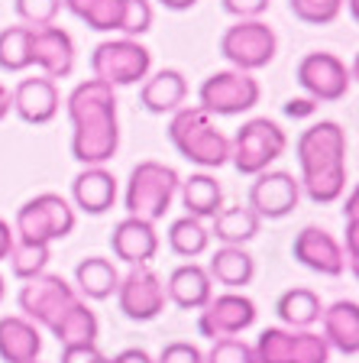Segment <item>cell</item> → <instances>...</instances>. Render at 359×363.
Here are the masks:
<instances>
[{"label":"cell","mask_w":359,"mask_h":363,"mask_svg":"<svg viewBox=\"0 0 359 363\" xmlns=\"http://www.w3.org/2000/svg\"><path fill=\"white\" fill-rule=\"evenodd\" d=\"M113 363H156L149 357V350H142V347H127V350H120L117 357H113Z\"/></svg>","instance_id":"obj_41"},{"label":"cell","mask_w":359,"mask_h":363,"mask_svg":"<svg viewBox=\"0 0 359 363\" xmlns=\"http://www.w3.org/2000/svg\"><path fill=\"white\" fill-rule=\"evenodd\" d=\"M36 363H39V360H36Z\"/></svg>","instance_id":"obj_48"},{"label":"cell","mask_w":359,"mask_h":363,"mask_svg":"<svg viewBox=\"0 0 359 363\" xmlns=\"http://www.w3.org/2000/svg\"><path fill=\"white\" fill-rule=\"evenodd\" d=\"M94 363H113V357H104V354H101V357H98V360H94Z\"/></svg>","instance_id":"obj_46"},{"label":"cell","mask_w":359,"mask_h":363,"mask_svg":"<svg viewBox=\"0 0 359 363\" xmlns=\"http://www.w3.org/2000/svg\"><path fill=\"white\" fill-rule=\"evenodd\" d=\"M156 363H204V354H201V347L188 344V340H172V344L162 347Z\"/></svg>","instance_id":"obj_38"},{"label":"cell","mask_w":359,"mask_h":363,"mask_svg":"<svg viewBox=\"0 0 359 363\" xmlns=\"http://www.w3.org/2000/svg\"><path fill=\"white\" fill-rule=\"evenodd\" d=\"M282 363H330V347L324 334L311 331H292L288 328V340H285V357Z\"/></svg>","instance_id":"obj_33"},{"label":"cell","mask_w":359,"mask_h":363,"mask_svg":"<svg viewBox=\"0 0 359 363\" xmlns=\"http://www.w3.org/2000/svg\"><path fill=\"white\" fill-rule=\"evenodd\" d=\"M288 7L304 26H330L343 10V0H288Z\"/></svg>","instance_id":"obj_35"},{"label":"cell","mask_w":359,"mask_h":363,"mask_svg":"<svg viewBox=\"0 0 359 363\" xmlns=\"http://www.w3.org/2000/svg\"><path fill=\"white\" fill-rule=\"evenodd\" d=\"M30 65L45 78H68L75 72V39L62 26H30Z\"/></svg>","instance_id":"obj_17"},{"label":"cell","mask_w":359,"mask_h":363,"mask_svg":"<svg viewBox=\"0 0 359 363\" xmlns=\"http://www.w3.org/2000/svg\"><path fill=\"white\" fill-rule=\"evenodd\" d=\"M13 240H16V237H13V227L0 218V259L10 257V247H13Z\"/></svg>","instance_id":"obj_43"},{"label":"cell","mask_w":359,"mask_h":363,"mask_svg":"<svg viewBox=\"0 0 359 363\" xmlns=\"http://www.w3.org/2000/svg\"><path fill=\"white\" fill-rule=\"evenodd\" d=\"M204 363H256V354H253V344H246V340L220 337L204 354Z\"/></svg>","instance_id":"obj_37"},{"label":"cell","mask_w":359,"mask_h":363,"mask_svg":"<svg viewBox=\"0 0 359 363\" xmlns=\"http://www.w3.org/2000/svg\"><path fill=\"white\" fill-rule=\"evenodd\" d=\"M256 302L243 292H220L210 295V302L198 315V334L210 340L220 337H239V334L253 328L256 321Z\"/></svg>","instance_id":"obj_14"},{"label":"cell","mask_w":359,"mask_h":363,"mask_svg":"<svg viewBox=\"0 0 359 363\" xmlns=\"http://www.w3.org/2000/svg\"><path fill=\"white\" fill-rule=\"evenodd\" d=\"M49 331H52V337L59 340L62 347H75V344H98L101 325H98V315L91 311V305L84 298H78Z\"/></svg>","instance_id":"obj_30"},{"label":"cell","mask_w":359,"mask_h":363,"mask_svg":"<svg viewBox=\"0 0 359 363\" xmlns=\"http://www.w3.org/2000/svg\"><path fill=\"white\" fill-rule=\"evenodd\" d=\"M321 311H324L321 295L304 286L285 289L275 302V315H278V321H282V328H292V331H304V328L317 325V321H321Z\"/></svg>","instance_id":"obj_29"},{"label":"cell","mask_w":359,"mask_h":363,"mask_svg":"<svg viewBox=\"0 0 359 363\" xmlns=\"http://www.w3.org/2000/svg\"><path fill=\"white\" fill-rule=\"evenodd\" d=\"M165 10H175V13H181V10H191L198 4V0H159Z\"/></svg>","instance_id":"obj_45"},{"label":"cell","mask_w":359,"mask_h":363,"mask_svg":"<svg viewBox=\"0 0 359 363\" xmlns=\"http://www.w3.org/2000/svg\"><path fill=\"white\" fill-rule=\"evenodd\" d=\"M272 0H220L224 13L237 16V20H259L266 10H269Z\"/></svg>","instance_id":"obj_39"},{"label":"cell","mask_w":359,"mask_h":363,"mask_svg":"<svg viewBox=\"0 0 359 363\" xmlns=\"http://www.w3.org/2000/svg\"><path fill=\"white\" fill-rule=\"evenodd\" d=\"M152 68V52L139 39H107V43L94 45L91 52V72L94 78L110 88H123V84H139L149 75Z\"/></svg>","instance_id":"obj_9"},{"label":"cell","mask_w":359,"mask_h":363,"mask_svg":"<svg viewBox=\"0 0 359 363\" xmlns=\"http://www.w3.org/2000/svg\"><path fill=\"white\" fill-rule=\"evenodd\" d=\"M292 257L304 269L317 272V276H343V269H346L343 247H340L337 237L330 234L327 227H317V224H307L295 234Z\"/></svg>","instance_id":"obj_16"},{"label":"cell","mask_w":359,"mask_h":363,"mask_svg":"<svg viewBox=\"0 0 359 363\" xmlns=\"http://www.w3.org/2000/svg\"><path fill=\"white\" fill-rule=\"evenodd\" d=\"M259 227H262V220L256 218L253 208L233 204V208H220L210 218V240H220L224 247H246L259 234Z\"/></svg>","instance_id":"obj_26"},{"label":"cell","mask_w":359,"mask_h":363,"mask_svg":"<svg viewBox=\"0 0 359 363\" xmlns=\"http://www.w3.org/2000/svg\"><path fill=\"white\" fill-rule=\"evenodd\" d=\"M178 191H181V204H185L188 218L207 220L224 208V189H220V182L210 172H191L178 185Z\"/></svg>","instance_id":"obj_27"},{"label":"cell","mask_w":359,"mask_h":363,"mask_svg":"<svg viewBox=\"0 0 359 363\" xmlns=\"http://www.w3.org/2000/svg\"><path fill=\"white\" fill-rule=\"evenodd\" d=\"M101 357L98 344H75V347H62L59 363H94Z\"/></svg>","instance_id":"obj_40"},{"label":"cell","mask_w":359,"mask_h":363,"mask_svg":"<svg viewBox=\"0 0 359 363\" xmlns=\"http://www.w3.org/2000/svg\"><path fill=\"white\" fill-rule=\"evenodd\" d=\"M110 250L120 263L127 266H149V259L159 253V234L156 224L142 218H123L110 234Z\"/></svg>","instance_id":"obj_19"},{"label":"cell","mask_w":359,"mask_h":363,"mask_svg":"<svg viewBox=\"0 0 359 363\" xmlns=\"http://www.w3.org/2000/svg\"><path fill=\"white\" fill-rule=\"evenodd\" d=\"M78 298L81 295L75 292V286L59 272H39V276L23 282L16 292V305H20L23 318H30L36 328H52Z\"/></svg>","instance_id":"obj_11"},{"label":"cell","mask_w":359,"mask_h":363,"mask_svg":"<svg viewBox=\"0 0 359 363\" xmlns=\"http://www.w3.org/2000/svg\"><path fill=\"white\" fill-rule=\"evenodd\" d=\"M301 201V185L292 172L285 169H266V172L253 175L246 195V208H253L259 220H282L298 208Z\"/></svg>","instance_id":"obj_15"},{"label":"cell","mask_w":359,"mask_h":363,"mask_svg":"<svg viewBox=\"0 0 359 363\" xmlns=\"http://www.w3.org/2000/svg\"><path fill=\"white\" fill-rule=\"evenodd\" d=\"M7 259H10V272H13L20 282H26V279H33V276H39V272H45V266L52 259V250H49V243H33V240H20V237H16Z\"/></svg>","instance_id":"obj_32"},{"label":"cell","mask_w":359,"mask_h":363,"mask_svg":"<svg viewBox=\"0 0 359 363\" xmlns=\"http://www.w3.org/2000/svg\"><path fill=\"white\" fill-rule=\"evenodd\" d=\"M210 247V230L204 227V220L198 218H178L169 227V250L181 259H195L201 253H207Z\"/></svg>","instance_id":"obj_31"},{"label":"cell","mask_w":359,"mask_h":363,"mask_svg":"<svg viewBox=\"0 0 359 363\" xmlns=\"http://www.w3.org/2000/svg\"><path fill=\"white\" fill-rule=\"evenodd\" d=\"M169 140H172V146L178 150L181 159H188L191 166H201L204 172L230 162V136L198 104H185L172 113Z\"/></svg>","instance_id":"obj_3"},{"label":"cell","mask_w":359,"mask_h":363,"mask_svg":"<svg viewBox=\"0 0 359 363\" xmlns=\"http://www.w3.org/2000/svg\"><path fill=\"white\" fill-rule=\"evenodd\" d=\"M285 150H288L285 130L269 117H253L230 140V162L239 175H259L272 169V162L282 159Z\"/></svg>","instance_id":"obj_6"},{"label":"cell","mask_w":359,"mask_h":363,"mask_svg":"<svg viewBox=\"0 0 359 363\" xmlns=\"http://www.w3.org/2000/svg\"><path fill=\"white\" fill-rule=\"evenodd\" d=\"M72 121V156L81 166H104L120 150L117 91L110 84L88 78L72 88L65 101Z\"/></svg>","instance_id":"obj_1"},{"label":"cell","mask_w":359,"mask_h":363,"mask_svg":"<svg viewBox=\"0 0 359 363\" xmlns=\"http://www.w3.org/2000/svg\"><path fill=\"white\" fill-rule=\"evenodd\" d=\"M321 325L330 350H340L343 357L359 354V305L353 298H340V302L327 305L321 311Z\"/></svg>","instance_id":"obj_22"},{"label":"cell","mask_w":359,"mask_h":363,"mask_svg":"<svg viewBox=\"0 0 359 363\" xmlns=\"http://www.w3.org/2000/svg\"><path fill=\"white\" fill-rule=\"evenodd\" d=\"M314 107L317 104L311 98H292L285 104V113H288V117H304V113H314Z\"/></svg>","instance_id":"obj_42"},{"label":"cell","mask_w":359,"mask_h":363,"mask_svg":"<svg viewBox=\"0 0 359 363\" xmlns=\"http://www.w3.org/2000/svg\"><path fill=\"white\" fill-rule=\"evenodd\" d=\"M120 286V272L110 259L104 257H84L81 263L75 266V292L81 295L84 302H104L117 292Z\"/></svg>","instance_id":"obj_28"},{"label":"cell","mask_w":359,"mask_h":363,"mask_svg":"<svg viewBox=\"0 0 359 363\" xmlns=\"http://www.w3.org/2000/svg\"><path fill=\"white\" fill-rule=\"evenodd\" d=\"M42 354V334L23 315L0 318V360L4 363H36Z\"/></svg>","instance_id":"obj_23"},{"label":"cell","mask_w":359,"mask_h":363,"mask_svg":"<svg viewBox=\"0 0 359 363\" xmlns=\"http://www.w3.org/2000/svg\"><path fill=\"white\" fill-rule=\"evenodd\" d=\"M188 101V82L178 68H159L156 75L142 78L139 104L149 113H175Z\"/></svg>","instance_id":"obj_24"},{"label":"cell","mask_w":359,"mask_h":363,"mask_svg":"<svg viewBox=\"0 0 359 363\" xmlns=\"http://www.w3.org/2000/svg\"><path fill=\"white\" fill-rule=\"evenodd\" d=\"M72 230H75V208L68 198L55 195V191H42V195L23 201L13 218V234L33 243L52 247V240H65Z\"/></svg>","instance_id":"obj_7"},{"label":"cell","mask_w":359,"mask_h":363,"mask_svg":"<svg viewBox=\"0 0 359 363\" xmlns=\"http://www.w3.org/2000/svg\"><path fill=\"white\" fill-rule=\"evenodd\" d=\"M16 16L23 20V26H52L55 16L62 10V0H13Z\"/></svg>","instance_id":"obj_36"},{"label":"cell","mask_w":359,"mask_h":363,"mask_svg":"<svg viewBox=\"0 0 359 363\" xmlns=\"http://www.w3.org/2000/svg\"><path fill=\"white\" fill-rule=\"evenodd\" d=\"M210 276V282L224 286L227 292H239L243 286H249L256 276V259L246 253V247H220L210 263L204 266Z\"/></svg>","instance_id":"obj_25"},{"label":"cell","mask_w":359,"mask_h":363,"mask_svg":"<svg viewBox=\"0 0 359 363\" xmlns=\"http://www.w3.org/2000/svg\"><path fill=\"white\" fill-rule=\"evenodd\" d=\"M117 201V179L104 166H84L72 179V208L84 214H107Z\"/></svg>","instance_id":"obj_20"},{"label":"cell","mask_w":359,"mask_h":363,"mask_svg":"<svg viewBox=\"0 0 359 363\" xmlns=\"http://www.w3.org/2000/svg\"><path fill=\"white\" fill-rule=\"evenodd\" d=\"M178 172L172 166H165L159 159H142L130 169L127 191H123V208L130 218H142L156 224L165 218V211L172 208L175 195H178Z\"/></svg>","instance_id":"obj_4"},{"label":"cell","mask_w":359,"mask_h":363,"mask_svg":"<svg viewBox=\"0 0 359 363\" xmlns=\"http://www.w3.org/2000/svg\"><path fill=\"white\" fill-rule=\"evenodd\" d=\"M0 68L4 72H26L30 65V26H7L0 30Z\"/></svg>","instance_id":"obj_34"},{"label":"cell","mask_w":359,"mask_h":363,"mask_svg":"<svg viewBox=\"0 0 359 363\" xmlns=\"http://www.w3.org/2000/svg\"><path fill=\"white\" fill-rule=\"evenodd\" d=\"M259 98V82L249 72H237V68L210 72L198 88V107L207 111L210 117H239V113L253 111Z\"/></svg>","instance_id":"obj_8"},{"label":"cell","mask_w":359,"mask_h":363,"mask_svg":"<svg viewBox=\"0 0 359 363\" xmlns=\"http://www.w3.org/2000/svg\"><path fill=\"white\" fill-rule=\"evenodd\" d=\"M10 111H13V98H10V88H7V84H0V121H4Z\"/></svg>","instance_id":"obj_44"},{"label":"cell","mask_w":359,"mask_h":363,"mask_svg":"<svg viewBox=\"0 0 359 363\" xmlns=\"http://www.w3.org/2000/svg\"><path fill=\"white\" fill-rule=\"evenodd\" d=\"M278 52V36L266 20H237L220 36V55L237 72H259Z\"/></svg>","instance_id":"obj_10"},{"label":"cell","mask_w":359,"mask_h":363,"mask_svg":"<svg viewBox=\"0 0 359 363\" xmlns=\"http://www.w3.org/2000/svg\"><path fill=\"white\" fill-rule=\"evenodd\" d=\"M298 185L314 204H334L346 191V133L337 121H317L301 130L298 143Z\"/></svg>","instance_id":"obj_2"},{"label":"cell","mask_w":359,"mask_h":363,"mask_svg":"<svg viewBox=\"0 0 359 363\" xmlns=\"http://www.w3.org/2000/svg\"><path fill=\"white\" fill-rule=\"evenodd\" d=\"M62 7L98 33H123L136 39L152 30L149 0H62Z\"/></svg>","instance_id":"obj_5"},{"label":"cell","mask_w":359,"mask_h":363,"mask_svg":"<svg viewBox=\"0 0 359 363\" xmlns=\"http://www.w3.org/2000/svg\"><path fill=\"white\" fill-rule=\"evenodd\" d=\"M4 295H7V289H4V276H0V302H4Z\"/></svg>","instance_id":"obj_47"},{"label":"cell","mask_w":359,"mask_h":363,"mask_svg":"<svg viewBox=\"0 0 359 363\" xmlns=\"http://www.w3.org/2000/svg\"><path fill=\"white\" fill-rule=\"evenodd\" d=\"M10 98H13V113L23 123H33V127L52 123L55 117H59V107H62L59 84L45 75L16 82V88L10 91Z\"/></svg>","instance_id":"obj_18"},{"label":"cell","mask_w":359,"mask_h":363,"mask_svg":"<svg viewBox=\"0 0 359 363\" xmlns=\"http://www.w3.org/2000/svg\"><path fill=\"white\" fill-rule=\"evenodd\" d=\"M113 295H117V308L130 321H152L169 305L165 279L149 266H130V272L120 279Z\"/></svg>","instance_id":"obj_13"},{"label":"cell","mask_w":359,"mask_h":363,"mask_svg":"<svg viewBox=\"0 0 359 363\" xmlns=\"http://www.w3.org/2000/svg\"><path fill=\"white\" fill-rule=\"evenodd\" d=\"M165 295L169 302H175L181 311H201L214 295V282H210L207 269L198 263H181L169 272L165 279Z\"/></svg>","instance_id":"obj_21"},{"label":"cell","mask_w":359,"mask_h":363,"mask_svg":"<svg viewBox=\"0 0 359 363\" xmlns=\"http://www.w3.org/2000/svg\"><path fill=\"white\" fill-rule=\"evenodd\" d=\"M295 78L314 104H337L350 94L353 84V72L346 68V62L334 52H321V49L301 55Z\"/></svg>","instance_id":"obj_12"}]
</instances>
